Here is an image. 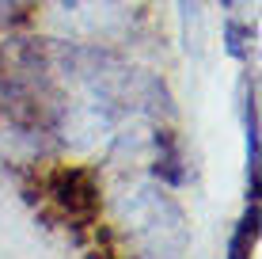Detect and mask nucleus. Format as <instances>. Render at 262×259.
Returning a JSON list of instances; mask_svg holds the SVG:
<instances>
[{"instance_id": "obj_3", "label": "nucleus", "mask_w": 262, "mask_h": 259, "mask_svg": "<svg viewBox=\"0 0 262 259\" xmlns=\"http://www.w3.org/2000/svg\"><path fill=\"white\" fill-rule=\"evenodd\" d=\"M255 240H258V206L251 202L247 213H243V221L236 225V233H232V240H228V259H251Z\"/></svg>"}, {"instance_id": "obj_5", "label": "nucleus", "mask_w": 262, "mask_h": 259, "mask_svg": "<svg viewBox=\"0 0 262 259\" xmlns=\"http://www.w3.org/2000/svg\"><path fill=\"white\" fill-rule=\"evenodd\" d=\"M31 15V0H0V27L23 23Z\"/></svg>"}, {"instance_id": "obj_6", "label": "nucleus", "mask_w": 262, "mask_h": 259, "mask_svg": "<svg viewBox=\"0 0 262 259\" xmlns=\"http://www.w3.org/2000/svg\"><path fill=\"white\" fill-rule=\"evenodd\" d=\"M221 4H224V8H232V0H221Z\"/></svg>"}, {"instance_id": "obj_4", "label": "nucleus", "mask_w": 262, "mask_h": 259, "mask_svg": "<svg viewBox=\"0 0 262 259\" xmlns=\"http://www.w3.org/2000/svg\"><path fill=\"white\" fill-rule=\"evenodd\" d=\"M251 27H243L236 19H228V27H224V50L232 53L236 61H247V53H251Z\"/></svg>"}, {"instance_id": "obj_1", "label": "nucleus", "mask_w": 262, "mask_h": 259, "mask_svg": "<svg viewBox=\"0 0 262 259\" xmlns=\"http://www.w3.org/2000/svg\"><path fill=\"white\" fill-rule=\"evenodd\" d=\"M46 194L69 221H80V225L95 221L99 213V180L88 168H76V164L53 168L46 175Z\"/></svg>"}, {"instance_id": "obj_2", "label": "nucleus", "mask_w": 262, "mask_h": 259, "mask_svg": "<svg viewBox=\"0 0 262 259\" xmlns=\"http://www.w3.org/2000/svg\"><path fill=\"white\" fill-rule=\"evenodd\" d=\"M156 149H160V160H156V180L167 183V187H183L186 183V172H183V153H179V141L171 130H160L156 133Z\"/></svg>"}]
</instances>
